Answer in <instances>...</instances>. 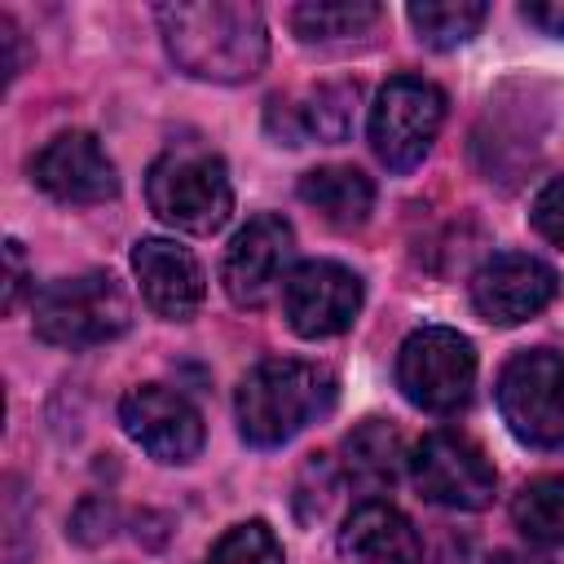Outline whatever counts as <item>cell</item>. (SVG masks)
<instances>
[{"instance_id": "22", "label": "cell", "mask_w": 564, "mask_h": 564, "mask_svg": "<svg viewBox=\"0 0 564 564\" xmlns=\"http://www.w3.org/2000/svg\"><path fill=\"white\" fill-rule=\"evenodd\" d=\"M203 564H282V542L264 520H242L216 538Z\"/></svg>"}, {"instance_id": "16", "label": "cell", "mask_w": 564, "mask_h": 564, "mask_svg": "<svg viewBox=\"0 0 564 564\" xmlns=\"http://www.w3.org/2000/svg\"><path fill=\"white\" fill-rule=\"evenodd\" d=\"M357 84H322L304 97V106L282 110V123H269L286 145L304 141H344L357 123Z\"/></svg>"}, {"instance_id": "21", "label": "cell", "mask_w": 564, "mask_h": 564, "mask_svg": "<svg viewBox=\"0 0 564 564\" xmlns=\"http://www.w3.org/2000/svg\"><path fill=\"white\" fill-rule=\"evenodd\" d=\"M375 22H379V4L366 0H317L291 9V26L300 40H344V35H361Z\"/></svg>"}, {"instance_id": "3", "label": "cell", "mask_w": 564, "mask_h": 564, "mask_svg": "<svg viewBox=\"0 0 564 564\" xmlns=\"http://www.w3.org/2000/svg\"><path fill=\"white\" fill-rule=\"evenodd\" d=\"M150 212L181 234H216L234 212L229 167L207 145H172L145 172Z\"/></svg>"}, {"instance_id": "9", "label": "cell", "mask_w": 564, "mask_h": 564, "mask_svg": "<svg viewBox=\"0 0 564 564\" xmlns=\"http://www.w3.org/2000/svg\"><path fill=\"white\" fill-rule=\"evenodd\" d=\"M291 256H295V229H291V220H282L273 212L251 216L234 234V242L225 247V264H220L225 295L238 308L269 304L286 286V278H291Z\"/></svg>"}, {"instance_id": "2", "label": "cell", "mask_w": 564, "mask_h": 564, "mask_svg": "<svg viewBox=\"0 0 564 564\" xmlns=\"http://www.w3.org/2000/svg\"><path fill=\"white\" fill-rule=\"evenodd\" d=\"M330 405H335V375L326 366L300 361V357L256 361L234 392L238 432L256 449L286 445L308 423H317Z\"/></svg>"}, {"instance_id": "12", "label": "cell", "mask_w": 564, "mask_h": 564, "mask_svg": "<svg viewBox=\"0 0 564 564\" xmlns=\"http://www.w3.org/2000/svg\"><path fill=\"white\" fill-rule=\"evenodd\" d=\"M560 291V273L529 256V251H502L485 260L471 278V308L494 326H520L538 317Z\"/></svg>"}, {"instance_id": "25", "label": "cell", "mask_w": 564, "mask_h": 564, "mask_svg": "<svg viewBox=\"0 0 564 564\" xmlns=\"http://www.w3.org/2000/svg\"><path fill=\"white\" fill-rule=\"evenodd\" d=\"M4 264H9V278H4V308H13L18 295H22V286H26V264H22V242H18V238L4 242Z\"/></svg>"}, {"instance_id": "4", "label": "cell", "mask_w": 564, "mask_h": 564, "mask_svg": "<svg viewBox=\"0 0 564 564\" xmlns=\"http://www.w3.org/2000/svg\"><path fill=\"white\" fill-rule=\"evenodd\" d=\"M35 335L53 348H97L132 326V300L110 273H75L35 291Z\"/></svg>"}, {"instance_id": "17", "label": "cell", "mask_w": 564, "mask_h": 564, "mask_svg": "<svg viewBox=\"0 0 564 564\" xmlns=\"http://www.w3.org/2000/svg\"><path fill=\"white\" fill-rule=\"evenodd\" d=\"M300 198L335 229H357V225H366V216L375 207V185L357 167L326 163V167H313L300 176Z\"/></svg>"}, {"instance_id": "15", "label": "cell", "mask_w": 564, "mask_h": 564, "mask_svg": "<svg viewBox=\"0 0 564 564\" xmlns=\"http://www.w3.org/2000/svg\"><path fill=\"white\" fill-rule=\"evenodd\" d=\"M344 564H423V542L405 511L383 498H366L339 529Z\"/></svg>"}, {"instance_id": "10", "label": "cell", "mask_w": 564, "mask_h": 564, "mask_svg": "<svg viewBox=\"0 0 564 564\" xmlns=\"http://www.w3.org/2000/svg\"><path fill=\"white\" fill-rule=\"evenodd\" d=\"M361 278L339 260H304L282 286V317L300 339L344 335L361 313Z\"/></svg>"}, {"instance_id": "23", "label": "cell", "mask_w": 564, "mask_h": 564, "mask_svg": "<svg viewBox=\"0 0 564 564\" xmlns=\"http://www.w3.org/2000/svg\"><path fill=\"white\" fill-rule=\"evenodd\" d=\"M529 220H533V229H538L546 242L564 247V176H555V181H546V185L538 189Z\"/></svg>"}, {"instance_id": "13", "label": "cell", "mask_w": 564, "mask_h": 564, "mask_svg": "<svg viewBox=\"0 0 564 564\" xmlns=\"http://www.w3.org/2000/svg\"><path fill=\"white\" fill-rule=\"evenodd\" d=\"M31 176L48 198L66 207H93L119 194V172L93 132H57L35 154Z\"/></svg>"}, {"instance_id": "7", "label": "cell", "mask_w": 564, "mask_h": 564, "mask_svg": "<svg viewBox=\"0 0 564 564\" xmlns=\"http://www.w3.org/2000/svg\"><path fill=\"white\" fill-rule=\"evenodd\" d=\"M445 123V93L419 75H392L370 106V145L388 172H410Z\"/></svg>"}, {"instance_id": "5", "label": "cell", "mask_w": 564, "mask_h": 564, "mask_svg": "<svg viewBox=\"0 0 564 564\" xmlns=\"http://www.w3.org/2000/svg\"><path fill=\"white\" fill-rule=\"evenodd\" d=\"M397 388L427 414H454L476 388V348L449 326L414 330L397 352Z\"/></svg>"}, {"instance_id": "27", "label": "cell", "mask_w": 564, "mask_h": 564, "mask_svg": "<svg viewBox=\"0 0 564 564\" xmlns=\"http://www.w3.org/2000/svg\"><path fill=\"white\" fill-rule=\"evenodd\" d=\"M489 564H546V560H533V555H516V551H498Z\"/></svg>"}, {"instance_id": "14", "label": "cell", "mask_w": 564, "mask_h": 564, "mask_svg": "<svg viewBox=\"0 0 564 564\" xmlns=\"http://www.w3.org/2000/svg\"><path fill=\"white\" fill-rule=\"evenodd\" d=\"M132 273H137L145 308L167 317V322L194 317L203 295H207L203 264L194 260L189 247H181L172 238H141L132 247Z\"/></svg>"}, {"instance_id": "11", "label": "cell", "mask_w": 564, "mask_h": 564, "mask_svg": "<svg viewBox=\"0 0 564 564\" xmlns=\"http://www.w3.org/2000/svg\"><path fill=\"white\" fill-rule=\"evenodd\" d=\"M123 432L159 463H189L203 449V414L167 383H137L119 401Z\"/></svg>"}, {"instance_id": "18", "label": "cell", "mask_w": 564, "mask_h": 564, "mask_svg": "<svg viewBox=\"0 0 564 564\" xmlns=\"http://www.w3.org/2000/svg\"><path fill=\"white\" fill-rule=\"evenodd\" d=\"M401 471V436L383 423V419H366L357 432H348L344 441V476L366 489V494H379L397 480Z\"/></svg>"}, {"instance_id": "1", "label": "cell", "mask_w": 564, "mask_h": 564, "mask_svg": "<svg viewBox=\"0 0 564 564\" xmlns=\"http://www.w3.org/2000/svg\"><path fill=\"white\" fill-rule=\"evenodd\" d=\"M176 70L212 84H247L269 62V26L242 0H181L154 9Z\"/></svg>"}, {"instance_id": "6", "label": "cell", "mask_w": 564, "mask_h": 564, "mask_svg": "<svg viewBox=\"0 0 564 564\" xmlns=\"http://www.w3.org/2000/svg\"><path fill=\"white\" fill-rule=\"evenodd\" d=\"M498 414L533 449L564 445V357L551 348L516 352L498 375Z\"/></svg>"}, {"instance_id": "8", "label": "cell", "mask_w": 564, "mask_h": 564, "mask_svg": "<svg viewBox=\"0 0 564 564\" xmlns=\"http://www.w3.org/2000/svg\"><path fill=\"white\" fill-rule=\"evenodd\" d=\"M410 463V480L414 489L436 502V507H454V511H480L494 502L498 489V471L485 458V449L458 432H432L414 445Z\"/></svg>"}, {"instance_id": "26", "label": "cell", "mask_w": 564, "mask_h": 564, "mask_svg": "<svg viewBox=\"0 0 564 564\" xmlns=\"http://www.w3.org/2000/svg\"><path fill=\"white\" fill-rule=\"evenodd\" d=\"M18 40H22V35H18V26H13L9 18H0V44H4V79H13V75H18V66H22V62H18Z\"/></svg>"}, {"instance_id": "24", "label": "cell", "mask_w": 564, "mask_h": 564, "mask_svg": "<svg viewBox=\"0 0 564 564\" xmlns=\"http://www.w3.org/2000/svg\"><path fill=\"white\" fill-rule=\"evenodd\" d=\"M520 18L555 40H564V0H529V4H520Z\"/></svg>"}, {"instance_id": "19", "label": "cell", "mask_w": 564, "mask_h": 564, "mask_svg": "<svg viewBox=\"0 0 564 564\" xmlns=\"http://www.w3.org/2000/svg\"><path fill=\"white\" fill-rule=\"evenodd\" d=\"M405 18L427 48H458L485 26L489 4L485 0H414Z\"/></svg>"}, {"instance_id": "20", "label": "cell", "mask_w": 564, "mask_h": 564, "mask_svg": "<svg viewBox=\"0 0 564 564\" xmlns=\"http://www.w3.org/2000/svg\"><path fill=\"white\" fill-rule=\"evenodd\" d=\"M511 520L533 546L564 551V476H542L524 485L511 502Z\"/></svg>"}]
</instances>
